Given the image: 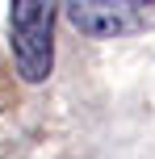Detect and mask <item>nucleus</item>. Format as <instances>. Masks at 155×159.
<instances>
[{"label": "nucleus", "instance_id": "nucleus-1", "mask_svg": "<svg viewBox=\"0 0 155 159\" xmlns=\"http://www.w3.org/2000/svg\"><path fill=\"white\" fill-rule=\"evenodd\" d=\"M55 17L59 4L46 0H17L8 8V42H13V63L25 84L50 80L55 67Z\"/></svg>", "mask_w": 155, "mask_h": 159}, {"label": "nucleus", "instance_id": "nucleus-2", "mask_svg": "<svg viewBox=\"0 0 155 159\" xmlns=\"http://www.w3.org/2000/svg\"><path fill=\"white\" fill-rule=\"evenodd\" d=\"M67 21L88 38H126L155 25V4L147 0H71Z\"/></svg>", "mask_w": 155, "mask_h": 159}]
</instances>
